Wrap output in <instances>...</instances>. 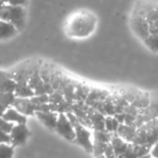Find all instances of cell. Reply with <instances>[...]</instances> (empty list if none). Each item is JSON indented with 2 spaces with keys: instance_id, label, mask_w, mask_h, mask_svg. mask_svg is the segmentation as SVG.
<instances>
[{
  "instance_id": "cell-1",
  "label": "cell",
  "mask_w": 158,
  "mask_h": 158,
  "mask_svg": "<svg viewBox=\"0 0 158 158\" xmlns=\"http://www.w3.org/2000/svg\"><path fill=\"white\" fill-rule=\"evenodd\" d=\"M97 28V16L90 10L79 9L72 12L63 25L66 37L74 40L90 38Z\"/></svg>"
},
{
  "instance_id": "cell-2",
  "label": "cell",
  "mask_w": 158,
  "mask_h": 158,
  "mask_svg": "<svg viewBox=\"0 0 158 158\" xmlns=\"http://www.w3.org/2000/svg\"><path fill=\"white\" fill-rule=\"evenodd\" d=\"M0 19L9 22L19 30V32L22 31L26 25L25 6L7 3L0 9Z\"/></svg>"
},
{
  "instance_id": "cell-3",
  "label": "cell",
  "mask_w": 158,
  "mask_h": 158,
  "mask_svg": "<svg viewBox=\"0 0 158 158\" xmlns=\"http://www.w3.org/2000/svg\"><path fill=\"white\" fill-rule=\"evenodd\" d=\"M129 24H130V28L132 30V32L142 42L151 35L150 24H148L147 19H145L144 15L137 12H131Z\"/></svg>"
},
{
  "instance_id": "cell-4",
  "label": "cell",
  "mask_w": 158,
  "mask_h": 158,
  "mask_svg": "<svg viewBox=\"0 0 158 158\" xmlns=\"http://www.w3.org/2000/svg\"><path fill=\"white\" fill-rule=\"evenodd\" d=\"M75 140L74 143L78 144L79 146H81L87 153H90L92 154L93 151V137H92V132L89 130L88 127L78 124L75 127Z\"/></svg>"
},
{
  "instance_id": "cell-5",
  "label": "cell",
  "mask_w": 158,
  "mask_h": 158,
  "mask_svg": "<svg viewBox=\"0 0 158 158\" xmlns=\"http://www.w3.org/2000/svg\"><path fill=\"white\" fill-rule=\"evenodd\" d=\"M54 130L56 131L57 135H60L62 138L70 142H74L75 140V127L72 125L70 121H68L67 116L64 113H61L59 115V119H57L56 126H55Z\"/></svg>"
},
{
  "instance_id": "cell-6",
  "label": "cell",
  "mask_w": 158,
  "mask_h": 158,
  "mask_svg": "<svg viewBox=\"0 0 158 158\" xmlns=\"http://www.w3.org/2000/svg\"><path fill=\"white\" fill-rule=\"evenodd\" d=\"M30 135L32 132L27 127V124H15L10 132L11 144L14 145L15 148L24 145L27 142Z\"/></svg>"
},
{
  "instance_id": "cell-7",
  "label": "cell",
  "mask_w": 158,
  "mask_h": 158,
  "mask_svg": "<svg viewBox=\"0 0 158 158\" xmlns=\"http://www.w3.org/2000/svg\"><path fill=\"white\" fill-rule=\"evenodd\" d=\"M13 108L16 109L19 112H21L22 114L26 115L27 117L35 116V106L33 104L30 98H20L16 97L13 104Z\"/></svg>"
},
{
  "instance_id": "cell-8",
  "label": "cell",
  "mask_w": 158,
  "mask_h": 158,
  "mask_svg": "<svg viewBox=\"0 0 158 158\" xmlns=\"http://www.w3.org/2000/svg\"><path fill=\"white\" fill-rule=\"evenodd\" d=\"M59 115V113L54 112V111H49V112H39V111H37L35 113V116L39 119L40 123L43 126H46L48 129H52V130H54L55 126H56Z\"/></svg>"
},
{
  "instance_id": "cell-9",
  "label": "cell",
  "mask_w": 158,
  "mask_h": 158,
  "mask_svg": "<svg viewBox=\"0 0 158 158\" xmlns=\"http://www.w3.org/2000/svg\"><path fill=\"white\" fill-rule=\"evenodd\" d=\"M88 115L91 119L93 130H105V115L93 109L92 106H90L88 110Z\"/></svg>"
},
{
  "instance_id": "cell-10",
  "label": "cell",
  "mask_w": 158,
  "mask_h": 158,
  "mask_svg": "<svg viewBox=\"0 0 158 158\" xmlns=\"http://www.w3.org/2000/svg\"><path fill=\"white\" fill-rule=\"evenodd\" d=\"M2 117L13 124H27V116L22 114L21 112H19L13 106H10V108L7 109L6 112L2 115Z\"/></svg>"
},
{
  "instance_id": "cell-11",
  "label": "cell",
  "mask_w": 158,
  "mask_h": 158,
  "mask_svg": "<svg viewBox=\"0 0 158 158\" xmlns=\"http://www.w3.org/2000/svg\"><path fill=\"white\" fill-rule=\"evenodd\" d=\"M112 93L108 92L107 89H104V88L91 87L90 93H89L88 97L86 99V103L91 106V104L97 101H104Z\"/></svg>"
},
{
  "instance_id": "cell-12",
  "label": "cell",
  "mask_w": 158,
  "mask_h": 158,
  "mask_svg": "<svg viewBox=\"0 0 158 158\" xmlns=\"http://www.w3.org/2000/svg\"><path fill=\"white\" fill-rule=\"evenodd\" d=\"M137 127L134 125H127V124H120L117 130V135L121 137L124 140H126L129 143H132L134 137L137 135Z\"/></svg>"
},
{
  "instance_id": "cell-13",
  "label": "cell",
  "mask_w": 158,
  "mask_h": 158,
  "mask_svg": "<svg viewBox=\"0 0 158 158\" xmlns=\"http://www.w3.org/2000/svg\"><path fill=\"white\" fill-rule=\"evenodd\" d=\"M19 33V30L9 22L0 19V40H8Z\"/></svg>"
},
{
  "instance_id": "cell-14",
  "label": "cell",
  "mask_w": 158,
  "mask_h": 158,
  "mask_svg": "<svg viewBox=\"0 0 158 158\" xmlns=\"http://www.w3.org/2000/svg\"><path fill=\"white\" fill-rule=\"evenodd\" d=\"M111 145L114 148V152L116 154V156H120L124 153V151L127 150L129 145V142H127L126 140H124L121 137H119L117 133L113 135V138L111 140Z\"/></svg>"
},
{
  "instance_id": "cell-15",
  "label": "cell",
  "mask_w": 158,
  "mask_h": 158,
  "mask_svg": "<svg viewBox=\"0 0 158 158\" xmlns=\"http://www.w3.org/2000/svg\"><path fill=\"white\" fill-rule=\"evenodd\" d=\"M151 101H152V94L147 92H142L141 90L140 94L137 96V98L131 102V104H133L139 110H143V109H146L150 106Z\"/></svg>"
},
{
  "instance_id": "cell-16",
  "label": "cell",
  "mask_w": 158,
  "mask_h": 158,
  "mask_svg": "<svg viewBox=\"0 0 158 158\" xmlns=\"http://www.w3.org/2000/svg\"><path fill=\"white\" fill-rule=\"evenodd\" d=\"M14 93L16 95V97L20 98H32L35 95L34 90L29 86L28 82H17Z\"/></svg>"
},
{
  "instance_id": "cell-17",
  "label": "cell",
  "mask_w": 158,
  "mask_h": 158,
  "mask_svg": "<svg viewBox=\"0 0 158 158\" xmlns=\"http://www.w3.org/2000/svg\"><path fill=\"white\" fill-rule=\"evenodd\" d=\"M17 82L12 77H4L0 81V93H14Z\"/></svg>"
},
{
  "instance_id": "cell-18",
  "label": "cell",
  "mask_w": 158,
  "mask_h": 158,
  "mask_svg": "<svg viewBox=\"0 0 158 158\" xmlns=\"http://www.w3.org/2000/svg\"><path fill=\"white\" fill-rule=\"evenodd\" d=\"M91 87L84 83L77 82L76 84V101H86Z\"/></svg>"
},
{
  "instance_id": "cell-19",
  "label": "cell",
  "mask_w": 158,
  "mask_h": 158,
  "mask_svg": "<svg viewBox=\"0 0 158 158\" xmlns=\"http://www.w3.org/2000/svg\"><path fill=\"white\" fill-rule=\"evenodd\" d=\"M113 135H114V133L110 132V131H107V130H93V133H92L93 141L111 143Z\"/></svg>"
},
{
  "instance_id": "cell-20",
  "label": "cell",
  "mask_w": 158,
  "mask_h": 158,
  "mask_svg": "<svg viewBox=\"0 0 158 158\" xmlns=\"http://www.w3.org/2000/svg\"><path fill=\"white\" fill-rule=\"evenodd\" d=\"M140 92H141L140 89H137V88H133V87H124L118 90L119 94L121 95L129 103H131V102L137 98V96L140 94Z\"/></svg>"
},
{
  "instance_id": "cell-21",
  "label": "cell",
  "mask_w": 158,
  "mask_h": 158,
  "mask_svg": "<svg viewBox=\"0 0 158 158\" xmlns=\"http://www.w3.org/2000/svg\"><path fill=\"white\" fill-rule=\"evenodd\" d=\"M144 45L153 53H158V33L150 35L143 41Z\"/></svg>"
},
{
  "instance_id": "cell-22",
  "label": "cell",
  "mask_w": 158,
  "mask_h": 158,
  "mask_svg": "<svg viewBox=\"0 0 158 158\" xmlns=\"http://www.w3.org/2000/svg\"><path fill=\"white\" fill-rule=\"evenodd\" d=\"M16 99L15 93H0V103H2L7 109L13 106Z\"/></svg>"
},
{
  "instance_id": "cell-23",
  "label": "cell",
  "mask_w": 158,
  "mask_h": 158,
  "mask_svg": "<svg viewBox=\"0 0 158 158\" xmlns=\"http://www.w3.org/2000/svg\"><path fill=\"white\" fill-rule=\"evenodd\" d=\"M103 110H104V114L105 115H111V116H114L116 111H115V103H114V99H113V96L111 94L103 101Z\"/></svg>"
},
{
  "instance_id": "cell-24",
  "label": "cell",
  "mask_w": 158,
  "mask_h": 158,
  "mask_svg": "<svg viewBox=\"0 0 158 158\" xmlns=\"http://www.w3.org/2000/svg\"><path fill=\"white\" fill-rule=\"evenodd\" d=\"M15 146L11 143H0V158H12Z\"/></svg>"
},
{
  "instance_id": "cell-25",
  "label": "cell",
  "mask_w": 158,
  "mask_h": 158,
  "mask_svg": "<svg viewBox=\"0 0 158 158\" xmlns=\"http://www.w3.org/2000/svg\"><path fill=\"white\" fill-rule=\"evenodd\" d=\"M107 145H108V143H104V142H99V141H93V151H92L93 156L97 157V156H101V155H104Z\"/></svg>"
},
{
  "instance_id": "cell-26",
  "label": "cell",
  "mask_w": 158,
  "mask_h": 158,
  "mask_svg": "<svg viewBox=\"0 0 158 158\" xmlns=\"http://www.w3.org/2000/svg\"><path fill=\"white\" fill-rule=\"evenodd\" d=\"M124 158H139V153H138V146L134 143H129L127 150L122 154Z\"/></svg>"
},
{
  "instance_id": "cell-27",
  "label": "cell",
  "mask_w": 158,
  "mask_h": 158,
  "mask_svg": "<svg viewBox=\"0 0 158 158\" xmlns=\"http://www.w3.org/2000/svg\"><path fill=\"white\" fill-rule=\"evenodd\" d=\"M63 100H65V98H64V95L62 92H59V90H54V92H52L51 94H49V102H51V103L53 104H59L61 103Z\"/></svg>"
},
{
  "instance_id": "cell-28",
  "label": "cell",
  "mask_w": 158,
  "mask_h": 158,
  "mask_svg": "<svg viewBox=\"0 0 158 158\" xmlns=\"http://www.w3.org/2000/svg\"><path fill=\"white\" fill-rule=\"evenodd\" d=\"M72 106H73L72 102L67 101V100L65 99V100H63L61 103H59L56 106V112L59 113V114H61V113L66 114L67 112L72 111Z\"/></svg>"
},
{
  "instance_id": "cell-29",
  "label": "cell",
  "mask_w": 158,
  "mask_h": 158,
  "mask_svg": "<svg viewBox=\"0 0 158 158\" xmlns=\"http://www.w3.org/2000/svg\"><path fill=\"white\" fill-rule=\"evenodd\" d=\"M30 100H32L33 104H34L35 106H40V104H43V103H47V102H49V94L34 95L32 98H30Z\"/></svg>"
},
{
  "instance_id": "cell-30",
  "label": "cell",
  "mask_w": 158,
  "mask_h": 158,
  "mask_svg": "<svg viewBox=\"0 0 158 158\" xmlns=\"http://www.w3.org/2000/svg\"><path fill=\"white\" fill-rule=\"evenodd\" d=\"M14 125H15V124L7 121V119H4L2 116L0 117V130L3 131V132L9 133V135H10L11 130H12V128H13V126H14Z\"/></svg>"
},
{
  "instance_id": "cell-31",
  "label": "cell",
  "mask_w": 158,
  "mask_h": 158,
  "mask_svg": "<svg viewBox=\"0 0 158 158\" xmlns=\"http://www.w3.org/2000/svg\"><path fill=\"white\" fill-rule=\"evenodd\" d=\"M105 130L114 133V127H113V116L106 115L105 116Z\"/></svg>"
},
{
  "instance_id": "cell-32",
  "label": "cell",
  "mask_w": 158,
  "mask_h": 158,
  "mask_svg": "<svg viewBox=\"0 0 158 158\" xmlns=\"http://www.w3.org/2000/svg\"><path fill=\"white\" fill-rule=\"evenodd\" d=\"M66 116H67L68 121L72 123V125L74 126V127H76L77 125H78V124H80L79 121H78V118H77V116L72 112V111H70V112L66 113Z\"/></svg>"
},
{
  "instance_id": "cell-33",
  "label": "cell",
  "mask_w": 158,
  "mask_h": 158,
  "mask_svg": "<svg viewBox=\"0 0 158 158\" xmlns=\"http://www.w3.org/2000/svg\"><path fill=\"white\" fill-rule=\"evenodd\" d=\"M104 155H105L106 158H117L116 154H115V152H114V148H113V146L111 145V143H108V145H107V148H106Z\"/></svg>"
},
{
  "instance_id": "cell-34",
  "label": "cell",
  "mask_w": 158,
  "mask_h": 158,
  "mask_svg": "<svg viewBox=\"0 0 158 158\" xmlns=\"http://www.w3.org/2000/svg\"><path fill=\"white\" fill-rule=\"evenodd\" d=\"M0 143H11L10 135L0 130Z\"/></svg>"
},
{
  "instance_id": "cell-35",
  "label": "cell",
  "mask_w": 158,
  "mask_h": 158,
  "mask_svg": "<svg viewBox=\"0 0 158 158\" xmlns=\"http://www.w3.org/2000/svg\"><path fill=\"white\" fill-rule=\"evenodd\" d=\"M8 4H19V6H24L28 3V0H8Z\"/></svg>"
},
{
  "instance_id": "cell-36",
  "label": "cell",
  "mask_w": 158,
  "mask_h": 158,
  "mask_svg": "<svg viewBox=\"0 0 158 158\" xmlns=\"http://www.w3.org/2000/svg\"><path fill=\"white\" fill-rule=\"evenodd\" d=\"M150 154L154 158H158V141L152 146V148H151Z\"/></svg>"
},
{
  "instance_id": "cell-37",
  "label": "cell",
  "mask_w": 158,
  "mask_h": 158,
  "mask_svg": "<svg viewBox=\"0 0 158 158\" xmlns=\"http://www.w3.org/2000/svg\"><path fill=\"white\" fill-rule=\"evenodd\" d=\"M114 116L116 117L117 119H118V122H119L120 124H124V117H126V113H124V112L116 113V114H115Z\"/></svg>"
},
{
  "instance_id": "cell-38",
  "label": "cell",
  "mask_w": 158,
  "mask_h": 158,
  "mask_svg": "<svg viewBox=\"0 0 158 158\" xmlns=\"http://www.w3.org/2000/svg\"><path fill=\"white\" fill-rule=\"evenodd\" d=\"M119 125H120V123L118 122V119H117L115 116H113V127H114V133H116V132H117Z\"/></svg>"
},
{
  "instance_id": "cell-39",
  "label": "cell",
  "mask_w": 158,
  "mask_h": 158,
  "mask_svg": "<svg viewBox=\"0 0 158 158\" xmlns=\"http://www.w3.org/2000/svg\"><path fill=\"white\" fill-rule=\"evenodd\" d=\"M12 77L11 75L10 71H4V70H0V81L4 77Z\"/></svg>"
},
{
  "instance_id": "cell-40",
  "label": "cell",
  "mask_w": 158,
  "mask_h": 158,
  "mask_svg": "<svg viewBox=\"0 0 158 158\" xmlns=\"http://www.w3.org/2000/svg\"><path fill=\"white\" fill-rule=\"evenodd\" d=\"M6 110H7L6 106H4L2 103H0V117H1L2 115H3V113L6 112Z\"/></svg>"
},
{
  "instance_id": "cell-41",
  "label": "cell",
  "mask_w": 158,
  "mask_h": 158,
  "mask_svg": "<svg viewBox=\"0 0 158 158\" xmlns=\"http://www.w3.org/2000/svg\"><path fill=\"white\" fill-rule=\"evenodd\" d=\"M6 1H4V0H0V9H1L2 8V6H6Z\"/></svg>"
},
{
  "instance_id": "cell-42",
  "label": "cell",
  "mask_w": 158,
  "mask_h": 158,
  "mask_svg": "<svg viewBox=\"0 0 158 158\" xmlns=\"http://www.w3.org/2000/svg\"><path fill=\"white\" fill-rule=\"evenodd\" d=\"M140 158H154V157H153L151 154H146V155H144V156H142V157H140Z\"/></svg>"
},
{
  "instance_id": "cell-43",
  "label": "cell",
  "mask_w": 158,
  "mask_h": 158,
  "mask_svg": "<svg viewBox=\"0 0 158 158\" xmlns=\"http://www.w3.org/2000/svg\"><path fill=\"white\" fill-rule=\"evenodd\" d=\"M95 158H106V157H105V155H101V156H97Z\"/></svg>"
}]
</instances>
